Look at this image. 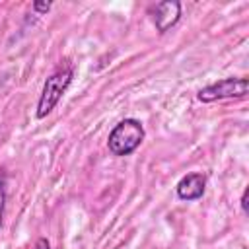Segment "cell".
<instances>
[{
    "instance_id": "1",
    "label": "cell",
    "mask_w": 249,
    "mask_h": 249,
    "mask_svg": "<svg viewBox=\"0 0 249 249\" xmlns=\"http://www.w3.org/2000/svg\"><path fill=\"white\" fill-rule=\"evenodd\" d=\"M72 78H74V64L68 58L60 60V64L47 76L43 84V89L37 101V113H35L37 119H45L47 115H51V111L58 105L60 97L72 84Z\"/></svg>"
},
{
    "instance_id": "2",
    "label": "cell",
    "mask_w": 249,
    "mask_h": 249,
    "mask_svg": "<svg viewBox=\"0 0 249 249\" xmlns=\"http://www.w3.org/2000/svg\"><path fill=\"white\" fill-rule=\"evenodd\" d=\"M146 130L138 119H123L119 121L107 136V148L113 156H130L142 142Z\"/></svg>"
},
{
    "instance_id": "3",
    "label": "cell",
    "mask_w": 249,
    "mask_h": 249,
    "mask_svg": "<svg viewBox=\"0 0 249 249\" xmlns=\"http://www.w3.org/2000/svg\"><path fill=\"white\" fill-rule=\"evenodd\" d=\"M247 88H249V80L245 76H239V78L230 76L198 89L196 99L200 103H214L222 99H243L247 95Z\"/></svg>"
},
{
    "instance_id": "4",
    "label": "cell",
    "mask_w": 249,
    "mask_h": 249,
    "mask_svg": "<svg viewBox=\"0 0 249 249\" xmlns=\"http://www.w3.org/2000/svg\"><path fill=\"white\" fill-rule=\"evenodd\" d=\"M181 18V2L177 0H165L152 8V19L158 29V33H165L171 29Z\"/></svg>"
},
{
    "instance_id": "5",
    "label": "cell",
    "mask_w": 249,
    "mask_h": 249,
    "mask_svg": "<svg viewBox=\"0 0 249 249\" xmlns=\"http://www.w3.org/2000/svg\"><path fill=\"white\" fill-rule=\"evenodd\" d=\"M204 191H206V175L200 171H191V173L183 175L175 187L177 196L181 200H187V202L202 198Z\"/></svg>"
},
{
    "instance_id": "6",
    "label": "cell",
    "mask_w": 249,
    "mask_h": 249,
    "mask_svg": "<svg viewBox=\"0 0 249 249\" xmlns=\"http://www.w3.org/2000/svg\"><path fill=\"white\" fill-rule=\"evenodd\" d=\"M6 198H8V175H6L4 169H0V226H2V222H4Z\"/></svg>"
},
{
    "instance_id": "7",
    "label": "cell",
    "mask_w": 249,
    "mask_h": 249,
    "mask_svg": "<svg viewBox=\"0 0 249 249\" xmlns=\"http://www.w3.org/2000/svg\"><path fill=\"white\" fill-rule=\"evenodd\" d=\"M33 249H51V243H49V239H47V237H39V239L35 241Z\"/></svg>"
},
{
    "instance_id": "8",
    "label": "cell",
    "mask_w": 249,
    "mask_h": 249,
    "mask_svg": "<svg viewBox=\"0 0 249 249\" xmlns=\"http://www.w3.org/2000/svg\"><path fill=\"white\" fill-rule=\"evenodd\" d=\"M33 10H35V12H41V14H43V12H49V10H51V4H49V2H47V4L35 2V4H33Z\"/></svg>"
},
{
    "instance_id": "9",
    "label": "cell",
    "mask_w": 249,
    "mask_h": 249,
    "mask_svg": "<svg viewBox=\"0 0 249 249\" xmlns=\"http://www.w3.org/2000/svg\"><path fill=\"white\" fill-rule=\"evenodd\" d=\"M247 196H249V189H245L243 195H241V210H243V214L249 212V210H247Z\"/></svg>"
}]
</instances>
